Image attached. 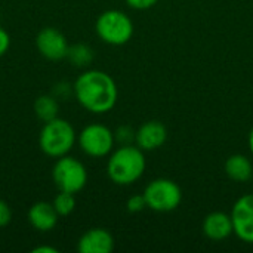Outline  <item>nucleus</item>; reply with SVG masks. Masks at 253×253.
Returning a JSON list of instances; mask_svg holds the SVG:
<instances>
[{
  "mask_svg": "<svg viewBox=\"0 0 253 253\" xmlns=\"http://www.w3.org/2000/svg\"><path fill=\"white\" fill-rule=\"evenodd\" d=\"M73 89L77 102L93 114L111 111L119 96L116 82L110 74L101 70H87L82 73L76 79Z\"/></svg>",
  "mask_w": 253,
  "mask_h": 253,
  "instance_id": "nucleus-1",
  "label": "nucleus"
},
{
  "mask_svg": "<svg viewBox=\"0 0 253 253\" xmlns=\"http://www.w3.org/2000/svg\"><path fill=\"white\" fill-rule=\"evenodd\" d=\"M145 170V157L139 147L122 145L107 163L108 178L117 185H130L136 182Z\"/></svg>",
  "mask_w": 253,
  "mask_h": 253,
  "instance_id": "nucleus-2",
  "label": "nucleus"
},
{
  "mask_svg": "<svg viewBox=\"0 0 253 253\" xmlns=\"http://www.w3.org/2000/svg\"><path fill=\"white\" fill-rule=\"evenodd\" d=\"M77 142L73 125L61 117L46 122L39 133V147L43 154L52 159L67 156Z\"/></svg>",
  "mask_w": 253,
  "mask_h": 253,
  "instance_id": "nucleus-3",
  "label": "nucleus"
},
{
  "mask_svg": "<svg viewBox=\"0 0 253 253\" xmlns=\"http://www.w3.org/2000/svg\"><path fill=\"white\" fill-rule=\"evenodd\" d=\"M95 30L104 43L111 46H122L130 40L133 34V24L125 12L110 9L98 16Z\"/></svg>",
  "mask_w": 253,
  "mask_h": 253,
  "instance_id": "nucleus-4",
  "label": "nucleus"
},
{
  "mask_svg": "<svg viewBox=\"0 0 253 253\" xmlns=\"http://www.w3.org/2000/svg\"><path fill=\"white\" fill-rule=\"evenodd\" d=\"M52 181L59 191L76 194L87 184V170L84 165L71 156L56 159L52 168Z\"/></svg>",
  "mask_w": 253,
  "mask_h": 253,
  "instance_id": "nucleus-5",
  "label": "nucleus"
},
{
  "mask_svg": "<svg viewBox=\"0 0 253 253\" xmlns=\"http://www.w3.org/2000/svg\"><path fill=\"white\" fill-rule=\"evenodd\" d=\"M144 197L147 208L156 212H170L176 209L182 200V193L178 184L170 179H154L151 181L145 191Z\"/></svg>",
  "mask_w": 253,
  "mask_h": 253,
  "instance_id": "nucleus-6",
  "label": "nucleus"
},
{
  "mask_svg": "<svg viewBox=\"0 0 253 253\" xmlns=\"http://www.w3.org/2000/svg\"><path fill=\"white\" fill-rule=\"evenodd\" d=\"M77 142L86 156L99 159L111 153L116 138L107 126L92 123L83 127V130L77 135Z\"/></svg>",
  "mask_w": 253,
  "mask_h": 253,
  "instance_id": "nucleus-7",
  "label": "nucleus"
},
{
  "mask_svg": "<svg viewBox=\"0 0 253 253\" xmlns=\"http://www.w3.org/2000/svg\"><path fill=\"white\" fill-rule=\"evenodd\" d=\"M36 46L39 53L49 61H61L67 58L70 47L67 37L53 27H44L39 31Z\"/></svg>",
  "mask_w": 253,
  "mask_h": 253,
  "instance_id": "nucleus-8",
  "label": "nucleus"
},
{
  "mask_svg": "<svg viewBox=\"0 0 253 253\" xmlns=\"http://www.w3.org/2000/svg\"><path fill=\"white\" fill-rule=\"evenodd\" d=\"M231 221L236 236L246 243H253V194H246L236 202Z\"/></svg>",
  "mask_w": 253,
  "mask_h": 253,
  "instance_id": "nucleus-9",
  "label": "nucleus"
},
{
  "mask_svg": "<svg viewBox=\"0 0 253 253\" xmlns=\"http://www.w3.org/2000/svg\"><path fill=\"white\" fill-rule=\"evenodd\" d=\"M113 249L114 237L104 228H92L77 242V251L80 253H111Z\"/></svg>",
  "mask_w": 253,
  "mask_h": 253,
  "instance_id": "nucleus-10",
  "label": "nucleus"
},
{
  "mask_svg": "<svg viewBox=\"0 0 253 253\" xmlns=\"http://www.w3.org/2000/svg\"><path fill=\"white\" fill-rule=\"evenodd\" d=\"M27 218H28L30 225L34 230H37L40 233H47V231H52L56 227L59 215L55 211L52 203L37 202L28 209Z\"/></svg>",
  "mask_w": 253,
  "mask_h": 253,
  "instance_id": "nucleus-11",
  "label": "nucleus"
},
{
  "mask_svg": "<svg viewBox=\"0 0 253 253\" xmlns=\"http://www.w3.org/2000/svg\"><path fill=\"white\" fill-rule=\"evenodd\" d=\"M166 138H168L166 127L163 126V123L157 120L144 123L135 135L136 145L145 151H153L160 148L165 144Z\"/></svg>",
  "mask_w": 253,
  "mask_h": 253,
  "instance_id": "nucleus-12",
  "label": "nucleus"
},
{
  "mask_svg": "<svg viewBox=\"0 0 253 253\" xmlns=\"http://www.w3.org/2000/svg\"><path fill=\"white\" fill-rule=\"evenodd\" d=\"M203 233L206 237L215 242L227 239L231 233H234L231 216L224 212H213L208 215L203 222Z\"/></svg>",
  "mask_w": 253,
  "mask_h": 253,
  "instance_id": "nucleus-13",
  "label": "nucleus"
},
{
  "mask_svg": "<svg viewBox=\"0 0 253 253\" xmlns=\"http://www.w3.org/2000/svg\"><path fill=\"white\" fill-rule=\"evenodd\" d=\"M227 175L237 182H246L253 176V166L246 156L236 154L231 156L225 163Z\"/></svg>",
  "mask_w": 253,
  "mask_h": 253,
  "instance_id": "nucleus-14",
  "label": "nucleus"
},
{
  "mask_svg": "<svg viewBox=\"0 0 253 253\" xmlns=\"http://www.w3.org/2000/svg\"><path fill=\"white\" fill-rule=\"evenodd\" d=\"M34 113L43 123L59 117V101L53 95H40L34 101Z\"/></svg>",
  "mask_w": 253,
  "mask_h": 253,
  "instance_id": "nucleus-15",
  "label": "nucleus"
},
{
  "mask_svg": "<svg viewBox=\"0 0 253 253\" xmlns=\"http://www.w3.org/2000/svg\"><path fill=\"white\" fill-rule=\"evenodd\" d=\"M93 56H95L93 50L87 44H83V43H77V44L70 46L68 53H67V59L74 67H79V68L87 67L93 61Z\"/></svg>",
  "mask_w": 253,
  "mask_h": 253,
  "instance_id": "nucleus-16",
  "label": "nucleus"
},
{
  "mask_svg": "<svg viewBox=\"0 0 253 253\" xmlns=\"http://www.w3.org/2000/svg\"><path fill=\"white\" fill-rule=\"evenodd\" d=\"M52 205H53V208H55V211L58 212L59 216H67V215L73 213L74 209H76L74 194L65 193V191H59V194L53 199Z\"/></svg>",
  "mask_w": 253,
  "mask_h": 253,
  "instance_id": "nucleus-17",
  "label": "nucleus"
},
{
  "mask_svg": "<svg viewBox=\"0 0 253 253\" xmlns=\"http://www.w3.org/2000/svg\"><path fill=\"white\" fill-rule=\"evenodd\" d=\"M135 135H136V133H135L129 126H122V127H119V129L116 130L114 138H116L120 144H123V145H130V142L135 141Z\"/></svg>",
  "mask_w": 253,
  "mask_h": 253,
  "instance_id": "nucleus-18",
  "label": "nucleus"
},
{
  "mask_svg": "<svg viewBox=\"0 0 253 253\" xmlns=\"http://www.w3.org/2000/svg\"><path fill=\"white\" fill-rule=\"evenodd\" d=\"M74 95V89H73V86L70 84V83H67V82H59V83H56L55 86H53V92H52V95L59 101V99H65V98H68L70 95Z\"/></svg>",
  "mask_w": 253,
  "mask_h": 253,
  "instance_id": "nucleus-19",
  "label": "nucleus"
},
{
  "mask_svg": "<svg viewBox=\"0 0 253 253\" xmlns=\"http://www.w3.org/2000/svg\"><path fill=\"white\" fill-rule=\"evenodd\" d=\"M147 208V202H145V197L144 194L142 196H133L127 200V211L129 212H141L142 209Z\"/></svg>",
  "mask_w": 253,
  "mask_h": 253,
  "instance_id": "nucleus-20",
  "label": "nucleus"
},
{
  "mask_svg": "<svg viewBox=\"0 0 253 253\" xmlns=\"http://www.w3.org/2000/svg\"><path fill=\"white\" fill-rule=\"evenodd\" d=\"M10 221H12V209L4 200L0 199V228L9 225Z\"/></svg>",
  "mask_w": 253,
  "mask_h": 253,
  "instance_id": "nucleus-21",
  "label": "nucleus"
},
{
  "mask_svg": "<svg viewBox=\"0 0 253 253\" xmlns=\"http://www.w3.org/2000/svg\"><path fill=\"white\" fill-rule=\"evenodd\" d=\"M159 0H126V3L138 10H144V9H150L153 7Z\"/></svg>",
  "mask_w": 253,
  "mask_h": 253,
  "instance_id": "nucleus-22",
  "label": "nucleus"
},
{
  "mask_svg": "<svg viewBox=\"0 0 253 253\" xmlns=\"http://www.w3.org/2000/svg\"><path fill=\"white\" fill-rule=\"evenodd\" d=\"M10 47V36L9 33L0 27V56H3Z\"/></svg>",
  "mask_w": 253,
  "mask_h": 253,
  "instance_id": "nucleus-23",
  "label": "nucleus"
},
{
  "mask_svg": "<svg viewBox=\"0 0 253 253\" xmlns=\"http://www.w3.org/2000/svg\"><path fill=\"white\" fill-rule=\"evenodd\" d=\"M33 253H58L56 248H52V246H37L33 249Z\"/></svg>",
  "mask_w": 253,
  "mask_h": 253,
  "instance_id": "nucleus-24",
  "label": "nucleus"
},
{
  "mask_svg": "<svg viewBox=\"0 0 253 253\" xmlns=\"http://www.w3.org/2000/svg\"><path fill=\"white\" fill-rule=\"evenodd\" d=\"M249 147H251V150H252L253 153V129L252 132H251V135H249Z\"/></svg>",
  "mask_w": 253,
  "mask_h": 253,
  "instance_id": "nucleus-25",
  "label": "nucleus"
}]
</instances>
